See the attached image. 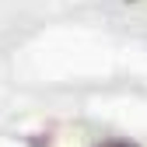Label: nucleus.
<instances>
[{"label": "nucleus", "instance_id": "obj_1", "mask_svg": "<svg viewBox=\"0 0 147 147\" xmlns=\"http://www.w3.org/2000/svg\"><path fill=\"white\" fill-rule=\"evenodd\" d=\"M98 147H140V144H130V140H109V144H98Z\"/></svg>", "mask_w": 147, "mask_h": 147}]
</instances>
